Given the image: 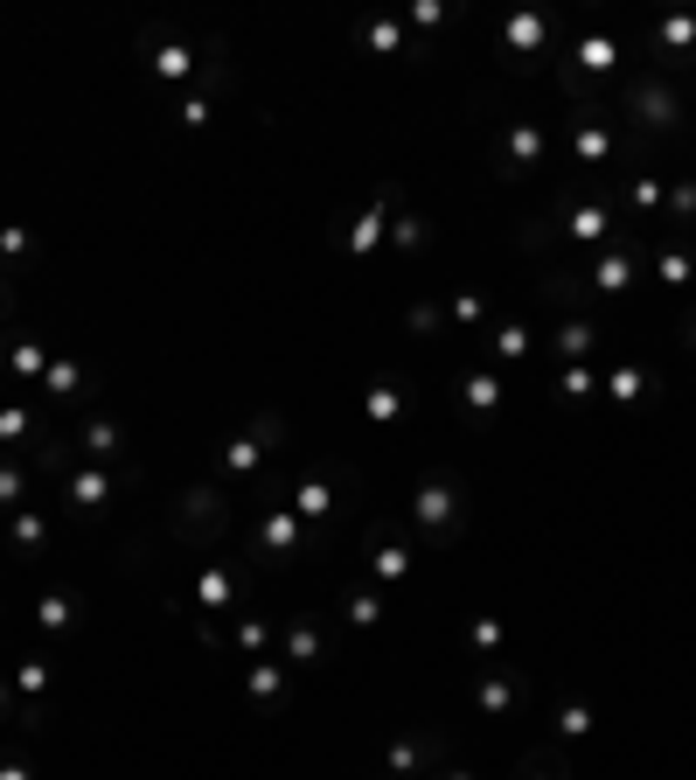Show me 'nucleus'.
I'll return each instance as SVG.
<instances>
[{"label": "nucleus", "mask_w": 696, "mask_h": 780, "mask_svg": "<svg viewBox=\"0 0 696 780\" xmlns=\"http://www.w3.org/2000/svg\"><path fill=\"white\" fill-rule=\"evenodd\" d=\"M544 36H551L544 14H515V21H508V42H515V49H544Z\"/></svg>", "instance_id": "5701e85b"}, {"label": "nucleus", "mask_w": 696, "mask_h": 780, "mask_svg": "<svg viewBox=\"0 0 696 780\" xmlns=\"http://www.w3.org/2000/svg\"><path fill=\"white\" fill-rule=\"evenodd\" d=\"M14 690H21V697H42V690H49V662H42V656H29V662L14 669Z\"/></svg>", "instance_id": "c85d7f7f"}, {"label": "nucleus", "mask_w": 696, "mask_h": 780, "mask_svg": "<svg viewBox=\"0 0 696 780\" xmlns=\"http://www.w3.org/2000/svg\"><path fill=\"white\" fill-rule=\"evenodd\" d=\"M8 537H14V551H21V558H36L42 543H49V516H42V509H14Z\"/></svg>", "instance_id": "9b49d317"}, {"label": "nucleus", "mask_w": 696, "mask_h": 780, "mask_svg": "<svg viewBox=\"0 0 696 780\" xmlns=\"http://www.w3.org/2000/svg\"><path fill=\"white\" fill-rule=\"evenodd\" d=\"M592 286H599V293H627V286H634V258L627 251H606L599 266H592Z\"/></svg>", "instance_id": "4468645a"}, {"label": "nucleus", "mask_w": 696, "mask_h": 780, "mask_svg": "<svg viewBox=\"0 0 696 780\" xmlns=\"http://www.w3.org/2000/svg\"><path fill=\"white\" fill-rule=\"evenodd\" d=\"M0 258H29V230H21V223L0 230Z\"/></svg>", "instance_id": "c9c22d12"}, {"label": "nucleus", "mask_w": 696, "mask_h": 780, "mask_svg": "<svg viewBox=\"0 0 696 780\" xmlns=\"http://www.w3.org/2000/svg\"><path fill=\"white\" fill-rule=\"evenodd\" d=\"M557 732H564V739H585V732H592V711H585V704H564Z\"/></svg>", "instance_id": "f704fd0d"}, {"label": "nucleus", "mask_w": 696, "mask_h": 780, "mask_svg": "<svg viewBox=\"0 0 696 780\" xmlns=\"http://www.w3.org/2000/svg\"><path fill=\"white\" fill-rule=\"evenodd\" d=\"M0 307H8V279H0Z\"/></svg>", "instance_id": "79ce46f5"}, {"label": "nucleus", "mask_w": 696, "mask_h": 780, "mask_svg": "<svg viewBox=\"0 0 696 780\" xmlns=\"http://www.w3.org/2000/svg\"><path fill=\"white\" fill-rule=\"evenodd\" d=\"M529 356V328H495V362H523Z\"/></svg>", "instance_id": "cd10ccee"}, {"label": "nucleus", "mask_w": 696, "mask_h": 780, "mask_svg": "<svg viewBox=\"0 0 696 780\" xmlns=\"http://www.w3.org/2000/svg\"><path fill=\"white\" fill-rule=\"evenodd\" d=\"M655 36H662V49H696V14H668Z\"/></svg>", "instance_id": "a878e982"}, {"label": "nucleus", "mask_w": 696, "mask_h": 780, "mask_svg": "<svg viewBox=\"0 0 696 780\" xmlns=\"http://www.w3.org/2000/svg\"><path fill=\"white\" fill-rule=\"evenodd\" d=\"M460 398H467V411H502V398H508V390H502V377H460Z\"/></svg>", "instance_id": "2eb2a0df"}, {"label": "nucleus", "mask_w": 696, "mask_h": 780, "mask_svg": "<svg viewBox=\"0 0 696 780\" xmlns=\"http://www.w3.org/2000/svg\"><path fill=\"white\" fill-rule=\"evenodd\" d=\"M370 419H376V426H397V419H404V383H397V377H376V383H370Z\"/></svg>", "instance_id": "ddd939ff"}, {"label": "nucleus", "mask_w": 696, "mask_h": 780, "mask_svg": "<svg viewBox=\"0 0 696 780\" xmlns=\"http://www.w3.org/2000/svg\"><path fill=\"white\" fill-rule=\"evenodd\" d=\"M230 523V502L216 496V488H189V502H182V530H195V537H216Z\"/></svg>", "instance_id": "20e7f679"}, {"label": "nucleus", "mask_w": 696, "mask_h": 780, "mask_svg": "<svg viewBox=\"0 0 696 780\" xmlns=\"http://www.w3.org/2000/svg\"><path fill=\"white\" fill-rule=\"evenodd\" d=\"M397 42H404V21H370V49H383V57H391Z\"/></svg>", "instance_id": "473e14b6"}, {"label": "nucleus", "mask_w": 696, "mask_h": 780, "mask_svg": "<svg viewBox=\"0 0 696 780\" xmlns=\"http://www.w3.org/2000/svg\"><path fill=\"white\" fill-rule=\"evenodd\" d=\"M411 523H418L432 543H453V537H460V523H467V496H460V481L432 474L418 496H411Z\"/></svg>", "instance_id": "f257e3e1"}, {"label": "nucleus", "mask_w": 696, "mask_h": 780, "mask_svg": "<svg viewBox=\"0 0 696 780\" xmlns=\"http://www.w3.org/2000/svg\"><path fill=\"white\" fill-rule=\"evenodd\" d=\"M0 704H8V683H0Z\"/></svg>", "instance_id": "c03bdc74"}, {"label": "nucleus", "mask_w": 696, "mask_h": 780, "mask_svg": "<svg viewBox=\"0 0 696 780\" xmlns=\"http://www.w3.org/2000/svg\"><path fill=\"white\" fill-rule=\"evenodd\" d=\"M334 502H342V496H334V481H327V474H306V481H293V516H300V523H327V516H334Z\"/></svg>", "instance_id": "0eeeda50"}, {"label": "nucleus", "mask_w": 696, "mask_h": 780, "mask_svg": "<svg viewBox=\"0 0 696 780\" xmlns=\"http://www.w3.org/2000/svg\"><path fill=\"white\" fill-rule=\"evenodd\" d=\"M286 683H293L286 662H251V669H244V697H251L258 711H272L279 697H286Z\"/></svg>", "instance_id": "6e6552de"}, {"label": "nucleus", "mask_w": 696, "mask_h": 780, "mask_svg": "<svg viewBox=\"0 0 696 780\" xmlns=\"http://www.w3.org/2000/svg\"><path fill=\"white\" fill-rule=\"evenodd\" d=\"M592 342H599V328H592V321H564V328H557V356H564V362L585 356Z\"/></svg>", "instance_id": "aec40b11"}, {"label": "nucleus", "mask_w": 696, "mask_h": 780, "mask_svg": "<svg viewBox=\"0 0 696 780\" xmlns=\"http://www.w3.org/2000/svg\"><path fill=\"white\" fill-rule=\"evenodd\" d=\"M70 447H84L91 460H119V447H125V432H119L112 419H84V426H77V432H70Z\"/></svg>", "instance_id": "1a4fd4ad"}, {"label": "nucleus", "mask_w": 696, "mask_h": 780, "mask_svg": "<svg viewBox=\"0 0 696 780\" xmlns=\"http://www.w3.org/2000/svg\"><path fill=\"white\" fill-rule=\"evenodd\" d=\"M599 238H613V210L606 202H578L572 210V244H599Z\"/></svg>", "instance_id": "9d476101"}, {"label": "nucleus", "mask_w": 696, "mask_h": 780, "mask_svg": "<svg viewBox=\"0 0 696 780\" xmlns=\"http://www.w3.org/2000/svg\"><path fill=\"white\" fill-rule=\"evenodd\" d=\"M321 662V628L314 620H293L286 628V669H314Z\"/></svg>", "instance_id": "f8f14e48"}, {"label": "nucleus", "mask_w": 696, "mask_h": 780, "mask_svg": "<svg viewBox=\"0 0 696 780\" xmlns=\"http://www.w3.org/2000/svg\"><path fill=\"white\" fill-rule=\"evenodd\" d=\"M440 780H474V773H467V767H453V773H440Z\"/></svg>", "instance_id": "a19ab883"}, {"label": "nucleus", "mask_w": 696, "mask_h": 780, "mask_svg": "<svg viewBox=\"0 0 696 780\" xmlns=\"http://www.w3.org/2000/svg\"><path fill=\"white\" fill-rule=\"evenodd\" d=\"M627 119L648 126V133H676L683 126V98L662 84V77H640V84H627Z\"/></svg>", "instance_id": "f03ea898"}, {"label": "nucleus", "mask_w": 696, "mask_h": 780, "mask_svg": "<svg viewBox=\"0 0 696 780\" xmlns=\"http://www.w3.org/2000/svg\"><path fill=\"white\" fill-rule=\"evenodd\" d=\"M391 780H404V773H391Z\"/></svg>", "instance_id": "a18cd8bd"}, {"label": "nucleus", "mask_w": 696, "mask_h": 780, "mask_svg": "<svg viewBox=\"0 0 696 780\" xmlns=\"http://www.w3.org/2000/svg\"><path fill=\"white\" fill-rule=\"evenodd\" d=\"M0 780H29V767H21V760H8V767H0Z\"/></svg>", "instance_id": "58836bf2"}, {"label": "nucleus", "mask_w": 696, "mask_h": 780, "mask_svg": "<svg viewBox=\"0 0 696 780\" xmlns=\"http://www.w3.org/2000/svg\"><path fill=\"white\" fill-rule=\"evenodd\" d=\"M391 238H397V251H425V223L418 217H391Z\"/></svg>", "instance_id": "2f4dec72"}, {"label": "nucleus", "mask_w": 696, "mask_h": 780, "mask_svg": "<svg viewBox=\"0 0 696 780\" xmlns=\"http://www.w3.org/2000/svg\"><path fill=\"white\" fill-rule=\"evenodd\" d=\"M8 370H14V377H42V370H49L42 342H8Z\"/></svg>", "instance_id": "4be33fe9"}, {"label": "nucleus", "mask_w": 696, "mask_h": 780, "mask_svg": "<svg viewBox=\"0 0 696 780\" xmlns=\"http://www.w3.org/2000/svg\"><path fill=\"white\" fill-rule=\"evenodd\" d=\"M668 210H676V217H696V181H676V189H668Z\"/></svg>", "instance_id": "e433bc0d"}, {"label": "nucleus", "mask_w": 696, "mask_h": 780, "mask_svg": "<svg viewBox=\"0 0 696 780\" xmlns=\"http://www.w3.org/2000/svg\"><path fill=\"white\" fill-rule=\"evenodd\" d=\"M523 780H564V773H551V767H529V773H523Z\"/></svg>", "instance_id": "ea45409f"}, {"label": "nucleus", "mask_w": 696, "mask_h": 780, "mask_svg": "<svg viewBox=\"0 0 696 780\" xmlns=\"http://www.w3.org/2000/svg\"><path fill=\"white\" fill-rule=\"evenodd\" d=\"M557 398H564V404H578V398H592V370H564V383H557Z\"/></svg>", "instance_id": "72a5a7b5"}, {"label": "nucleus", "mask_w": 696, "mask_h": 780, "mask_svg": "<svg viewBox=\"0 0 696 780\" xmlns=\"http://www.w3.org/2000/svg\"><path fill=\"white\" fill-rule=\"evenodd\" d=\"M606 390H613V404H634L640 390H648V377H640L634 362H627V370H613V383H606Z\"/></svg>", "instance_id": "c756f323"}, {"label": "nucleus", "mask_w": 696, "mask_h": 780, "mask_svg": "<svg viewBox=\"0 0 696 780\" xmlns=\"http://www.w3.org/2000/svg\"><path fill=\"white\" fill-rule=\"evenodd\" d=\"M21 502H29V474L14 460H0V509H21Z\"/></svg>", "instance_id": "393cba45"}, {"label": "nucleus", "mask_w": 696, "mask_h": 780, "mask_svg": "<svg viewBox=\"0 0 696 780\" xmlns=\"http://www.w3.org/2000/svg\"><path fill=\"white\" fill-rule=\"evenodd\" d=\"M502 153H508V161H523V168H536V161H544V133H536V126H515V133L502 140Z\"/></svg>", "instance_id": "6ab92c4d"}, {"label": "nucleus", "mask_w": 696, "mask_h": 780, "mask_svg": "<svg viewBox=\"0 0 696 780\" xmlns=\"http://www.w3.org/2000/svg\"><path fill=\"white\" fill-rule=\"evenodd\" d=\"M481 314H487V307H481V300H474V293H460V300H453V321H460V328H474V321H481Z\"/></svg>", "instance_id": "4c0bfd02"}, {"label": "nucleus", "mask_w": 696, "mask_h": 780, "mask_svg": "<svg viewBox=\"0 0 696 780\" xmlns=\"http://www.w3.org/2000/svg\"><path fill=\"white\" fill-rule=\"evenodd\" d=\"M238 586H244L238 571H230V564H216L210 579H202V592H195V600H202V607H230V600H238Z\"/></svg>", "instance_id": "a211bd4d"}, {"label": "nucleus", "mask_w": 696, "mask_h": 780, "mask_svg": "<svg viewBox=\"0 0 696 780\" xmlns=\"http://www.w3.org/2000/svg\"><path fill=\"white\" fill-rule=\"evenodd\" d=\"M36 620H42L49 634H70L77 628V600H70V592H49V600L36 607Z\"/></svg>", "instance_id": "f3484780"}, {"label": "nucleus", "mask_w": 696, "mask_h": 780, "mask_svg": "<svg viewBox=\"0 0 696 780\" xmlns=\"http://www.w3.org/2000/svg\"><path fill=\"white\" fill-rule=\"evenodd\" d=\"M474 704H481L487 718L515 711V704H523V676H515V669H487V676H481V690H474Z\"/></svg>", "instance_id": "423d86ee"}, {"label": "nucleus", "mask_w": 696, "mask_h": 780, "mask_svg": "<svg viewBox=\"0 0 696 780\" xmlns=\"http://www.w3.org/2000/svg\"><path fill=\"white\" fill-rule=\"evenodd\" d=\"M195 70V57H189V42H168V49H153V77L161 84H182V77Z\"/></svg>", "instance_id": "dca6fc26"}, {"label": "nucleus", "mask_w": 696, "mask_h": 780, "mask_svg": "<svg viewBox=\"0 0 696 780\" xmlns=\"http://www.w3.org/2000/svg\"><path fill=\"white\" fill-rule=\"evenodd\" d=\"M370 571H376V579H383V586H397V579H404V571H411V558L397 551V543H376V551H370Z\"/></svg>", "instance_id": "412c9836"}, {"label": "nucleus", "mask_w": 696, "mask_h": 780, "mask_svg": "<svg viewBox=\"0 0 696 780\" xmlns=\"http://www.w3.org/2000/svg\"><path fill=\"white\" fill-rule=\"evenodd\" d=\"M258 551H265V558H293L300 551V516H293V502L286 509H265V523H258Z\"/></svg>", "instance_id": "39448f33"}, {"label": "nucleus", "mask_w": 696, "mask_h": 780, "mask_svg": "<svg viewBox=\"0 0 696 780\" xmlns=\"http://www.w3.org/2000/svg\"><path fill=\"white\" fill-rule=\"evenodd\" d=\"M349 620H355V628H376V620H383V600H376V592H349Z\"/></svg>", "instance_id": "7c9ffc66"}, {"label": "nucleus", "mask_w": 696, "mask_h": 780, "mask_svg": "<svg viewBox=\"0 0 696 780\" xmlns=\"http://www.w3.org/2000/svg\"><path fill=\"white\" fill-rule=\"evenodd\" d=\"M683 334H689V342H696V321H689V328H683Z\"/></svg>", "instance_id": "37998d69"}, {"label": "nucleus", "mask_w": 696, "mask_h": 780, "mask_svg": "<svg viewBox=\"0 0 696 780\" xmlns=\"http://www.w3.org/2000/svg\"><path fill=\"white\" fill-rule=\"evenodd\" d=\"M655 272H662L668 286H689V279H696V266H689V251H676V244H668V251L655 258Z\"/></svg>", "instance_id": "bb28decb"}, {"label": "nucleus", "mask_w": 696, "mask_h": 780, "mask_svg": "<svg viewBox=\"0 0 696 780\" xmlns=\"http://www.w3.org/2000/svg\"><path fill=\"white\" fill-rule=\"evenodd\" d=\"M42 383H49V398H77V390H84V370H77V362H49Z\"/></svg>", "instance_id": "b1692460"}, {"label": "nucleus", "mask_w": 696, "mask_h": 780, "mask_svg": "<svg viewBox=\"0 0 696 780\" xmlns=\"http://www.w3.org/2000/svg\"><path fill=\"white\" fill-rule=\"evenodd\" d=\"M125 481H133V474H119V467H105V474H91V467H77V474L63 481V496H70L77 509H105V502L119 496Z\"/></svg>", "instance_id": "7ed1b4c3"}]
</instances>
